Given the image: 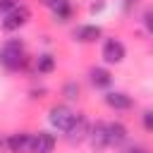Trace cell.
<instances>
[{
  "label": "cell",
  "mask_w": 153,
  "mask_h": 153,
  "mask_svg": "<svg viewBox=\"0 0 153 153\" xmlns=\"http://www.w3.org/2000/svg\"><path fill=\"white\" fill-rule=\"evenodd\" d=\"M26 62V53H24V43L19 38H10L2 43L0 48V65L7 69V72H17L22 69Z\"/></svg>",
  "instance_id": "1"
},
{
  "label": "cell",
  "mask_w": 153,
  "mask_h": 153,
  "mask_svg": "<svg viewBox=\"0 0 153 153\" xmlns=\"http://www.w3.org/2000/svg\"><path fill=\"white\" fill-rule=\"evenodd\" d=\"M76 117H79V115H76L72 108H67V105H53L50 112H48V122H50L57 131H65V134L74 127Z\"/></svg>",
  "instance_id": "2"
},
{
  "label": "cell",
  "mask_w": 153,
  "mask_h": 153,
  "mask_svg": "<svg viewBox=\"0 0 153 153\" xmlns=\"http://www.w3.org/2000/svg\"><path fill=\"white\" fill-rule=\"evenodd\" d=\"M29 19H31V10H29L26 5H17L12 12H7V14L2 17V31H17V29H22Z\"/></svg>",
  "instance_id": "3"
},
{
  "label": "cell",
  "mask_w": 153,
  "mask_h": 153,
  "mask_svg": "<svg viewBox=\"0 0 153 153\" xmlns=\"http://www.w3.org/2000/svg\"><path fill=\"white\" fill-rule=\"evenodd\" d=\"M124 45H122V41H117V38H105V43H103V50H100V55H103V60L108 62V65H117V62H122L124 60Z\"/></svg>",
  "instance_id": "4"
},
{
  "label": "cell",
  "mask_w": 153,
  "mask_h": 153,
  "mask_svg": "<svg viewBox=\"0 0 153 153\" xmlns=\"http://www.w3.org/2000/svg\"><path fill=\"white\" fill-rule=\"evenodd\" d=\"M86 139H88V143H91L93 151H103V148H108V124H103V122L91 124Z\"/></svg>",
  "instance_id": "5"
},
{
  "label": "cell",
  "mask_w": 153,
  "mask_h": 153,
  "mask_svg": "<svg viewBox=\"0 0 153 153\" xmlns=\"http://www.w3.org/2000/svg\"><path fill=\"white\" fill-rule=\"evenodd\" d=\"M31 139H33V134H29V131L10 134L5 146L10 148V153H31Z\"/></svg>",
  "instance_id": "6"
},
{
  "label": "cell",
  "mask_w": 153,
  "mask_h": 153,
  "mask_svg": "<svg viewBox=\"0 0 153 153\" xmlns=\"http://www.w3.org/2000/svg\"><path fill=\"white\" fill-rule=\"evenodd\" d=\"M55 148V136L48 131H36L31 139V153H53Z\"/></svg>",
  "instance_id": "7"
},
{
  "label": "cell",
  "mask_w": 153,
  "mask_h": 153,
  "mask_svg": "<svg viewBox=\"0 0 153 153\" xmlns=\"http://www.w3.org/2000/svg\"><path fill=\"white\" fill-rule=\"evenodd\" d=\"M88 127H91V124L86 122V117L79 115L76 122H74V127L67 131V141H69V143H79V141H84V139L88 136Z\"/></svg>",
  "instance_id": "8"
},
{
  "label": "cell",
  "mask_w": 153,
  "mask_h": 153,
  "mask_svg": "<svg viewBox=\"0 0 153 153\" xmlns=\"http://www.w3.org/2000/svg\"><path fill=\"white\" fill-rule=\"evenodd\" d=\"M127 127L122 122H110L108 124V146H122L127 141Z\"/></svg>",
  "instance_id": "9"
},
{
  "label": "cell",
  "mask_w": 153,
  "mask_h": 153,
  "mask_svg": "<svg viewBox=\"0 0 153 153\" xmlns=\"http://www.w3.org/2000/svg\"><path fill=\"white\" fill-rule=\"evenodd\" d=\"M100 33H103V31H100V26H96V24H84V26H76V29H74V38L81 41V43L98 41Z\"/></svg>",
  "instance_id": "10"
},
{
  "label": "cell",
  "mask_w": 153,
  "mask_h": 153,
  "mask_svg": "<svg viewBox=\"0 0 153 153\" xmlns=\"http://www.w3.org/2000/svg\"><path fill=\"white\" fill-rule=\"evenodd\" d=\"M105 103L112 108V110H129L134 103H131V98L127 96V93H122V91H110V93H105Z\"/></svg>",
  "instance_id": "11"
},
{
  "label": "cell",
  "mask_w": 153,
  "mask_h": 153,
  "mask_svg": "<svg viewBox=\"0 0 153 153\" xmlns=\"http://www.w3.org/2000/svg\"><path fill=\"white\" fill-rule=\"evenodd\" d=\"M43 5H45V7H50V10H53V14H55L60 22H67V19H69V14H72V7H69V2H67V0H43Z\"/></svg>",
  "instance_id": "12"
},
{
  "label": "cell",
  "mask_w": 153,
  "mask_h": 153,
  "mask_svg": "<svg viewBox=\"0 0 153 153\" xmlns=\"http://www.w3.org/2000/svg\"><path fill=\"white\" fill-rule=\"evenodd\" d=\"M88 76H91V84H93V86H98V88H108V86L112 84L110 72H108V69H103V67H93V69L88 72Z\"/></svg>",
  "instance_id": "13"
},
{
  "label": "cell",
  "mask_w": 153,
  "mask_h": 153,
  "mask_svg": "<svg viewBox=\"0 0 153 153\" xmlns=\"http://www.w3.org/2000/svg\"><path fill=\"white\" fill-rule=\"evenodd\" d=\"M55 69V57L53 55H38V60H36V72L38 74H48V72H53Z\"/></svg>",
  "instance_id": "14"
},
{
  "label": "cell",
  "mask_w": 153,
  "mask_h": 153,
  "mask_svg": "<svg viewBox=\"0 0 153 153\" xmlns=\"http://www.w3.org/2000/svg\"><path fill=\"white\" fill-rule=\"evenodd\" d=\"M65 96H67L69 100H74V98L79 96V86H76L74 81H69V84H65Z\"/></svg>",
  "instance_id": "15"
},
{
  "label": "cell",
  "mask_w": 153,
  "mask_h": 153,
  "mask_svg": "<svg viewBox=\"0 0 153 153\" xmlns=\"http://www.w3.org/2000/svg\"><path fill=\"white\" fill-rule=\"evenodd\" d=\"M141 122H143V129L146 131H153V110H146L141 115Z\"/></svg>",
  "instance_id": "16"
},
{
  "label": "cell",
  "mask_w": 153,
  "mask_h": 153,
  "mask_svg": "<svg viewBox=\"0 0 153 153\" xmlns=\"http://www.w3.org/2000/svg\"><path fill=\"white\" fill-rule=\"evenodd\" d=\"M17 5H19L17 0H0V14L5 17V14H7V12H12Z\"/></svg>",
  "instance_id": "17"
},
{
  "label": "cell",
  "mask_w": 153,
  "mask_h": 153,
  "mask_svg": "<svg viewBox=\"0 0 153 153\" xmlns=\"http://www.w3.org/2000/svg\"><path fill=\"white\" fill-rule=\"evenodd\" d=\"M143 24H146V31L153 36V10H148V12L143 14Z\"/></svg>",
  "instance_id": "18"
},
{
  "label": "cell",
  "mask_w": 153,
  "mask_h": 153,
  "mask_svg": "<svg viewBox=\"0 0 153 153\" xmlns=\"http://www.w3.org/2000/svg\"><path fill=\"white\" fill-rule=\"evenodd\" d=\"M124 153H146V151H143L141 146H131V148H127Z\"/></svg>",
  "instance_id": "19"
},
{
  "label": "cell",
  "mask_w": 153,
  "mask_h": 153,
  "mask_svg": "<svg viewBox=\"0 0 153 153\" xmlns=\"http://www.w3.org/2000/svg\"><path fill=\"white\" fill-rule=\"evenodd\" d=\"M136 2H139V0H124V10H131Z\"/></svg>",
  "instance_id": "20"
}]
</instances>
